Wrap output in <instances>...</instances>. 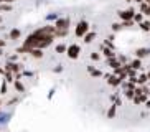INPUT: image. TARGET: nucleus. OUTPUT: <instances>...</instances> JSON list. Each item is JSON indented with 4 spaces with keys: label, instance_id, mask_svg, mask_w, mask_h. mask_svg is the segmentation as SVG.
I'll return each instance as SVG.
<instances>
[{
    "label": "nucleus",
    "instance_id": "obj_1",
    "mask_svg": "<svg viewBox=\"0 0 150 132\" xmlns=\"http://www.w3.org/2000/svg\"><path fill=\"white\" fill-rule=\"evenodd\" d=\"M91 30V26H89V23L86 22V20H79V22L76 23V28H74V35L76 38H83L88 31Z\"/></svg>",
    "mask_w": 150,
    "mask_h": 132
},
{
    "label": "nucleus",
    "instance_id": "obj_2",
    "mask_svg": "<svg viewBox=\"0 0 150 132\" xmlns=\"http://www.w3.org/2000/svg\"><path fill=\"white\" fill-rule=\"evenodd\" d=\"M66 55L69 60H78L81 55V46L78 43H71L68 45V48H66Z\"/></svg>",
    "mask_w": 150,
    "mask_h": 132
},
{
    "label": "nucleus",
    "instance_id": "obj_3",
    "mask_svg": "<svg viewBox=\"0 0 150 132\" xmlns=\"http://www.w3.org/2000/svg\"><path fill=\"white\" fill-rule=\"evenodd\" d=\"M69 26H71L69 17H59L56 22H54V28H56V30H69Z\"/></svg>",
    "mask_w": 150,
    "mask_h": 132
},
{
    "label": "nucleus",
    "instance_id": "obj_4",
    "mask_svg": "<svg viewBox=\"0 0 150 132\" xmlns=\"http://www.w3.org/2000/svg\"><path fill=\"white\" fill-rule=\"evenodd\" d=\"M5 71H7V73H15V75H17V78L20 79V71H22V66L18 65V63L8 61L7 65H5Z\"/></svg>",
    "mask_w": 150,
    "mask_h": 132
},
{
    "label": "nucleus",
    "instance_id": "obj_5",
    "mask_svg": "<svg viewBox=\"0 0 150 132\" xmlns=\"http://www.w3.org/2000/svg\"><path fill=\"white\" fill-rule=\"evenodd\" d=\"M134 13H135V10L132 7V9H129V10H120V12H117V15H119L120 22H127V20H132L134 18Z\"/></svg>",
    "mask_w": 150,
    "mask_h": 132
},
{
    "label": "nucleus",
    "instance_id": "obj_6",
    "mask_svg": "<svg viewBox=\"0 0 150 132\" xmlns=\"http://www.w3.org/2000/svg\"><path fill=\"white\" fill-rule=\"evenodd\" d=\"M134 55H135V58H139V60H144V58H149V56H150V48H147V46H142V48H137Z\"/></svg>",
    "mask_w": 150,
    "mask_h": 132
},
{
    "label": "nucleus",
    "instance_id": "obj_7",
    "mask_svg": "<svg viewBox=\"0 0 150 132\" xmlns=\"http://www.w3.org/2000/svg\"><path fill=\"white\" fill-rule=\"evenodd\" d=\"M104 78H106L107 84H109V86H114V88H119V86H120V83H122V81H120V79L117 78L115 75H106Z\"/></svg>",
    "mask_w": 150,
    "mask_h": 132
},
{
    "label": "nucleus",
    "instance_id": "obj_8",
    "mask_svg": "<svg viewBox=\"0 0 150 132\" xmlns=\"http://www.w3.org/2000/svg\"><path fill=\"white\" fill-rule=\"evenodd\" d=\"M96 36H97V35H96V31H94V30H89L88 33L83 36V41H84L86 45H91L94 40H96Z\"/></svg>",
    "mask_w": 150,
    "mask_h": 132
},
{
    "label": "nucleus",
    "instance_id": "obj_9",
    "mask_svg": "<svg viewBox=\"0 0 150 132\" xmlns=\"http://www.w3.org/2000/svg\"><path fill=\"white\" fill-rule=\"evenodd\" d=\"M101 51H102V56L106 58V60H109V58H115L114 50L107 48V46H104V45H101Z\"/></svg>",
    "mask_w": 150,
    "mask_h": 132
},
{
    "label": "nucleus",
    "instance_id": "obj_10",
    "mask_svg": "<svg viewBox=\"0 0 150 132\" xmlns=\"http://www.w3.org/2000/svg\"><path fill=\"white\" fill-rule=\"evenodd\" d=\"M129 66H130L132 70H135V71L142 70V60H139V58H134V60H130V61H129Z\"/></svg>",
    "mask_w": 150,
    "mask_h": 132
},
{
    "label": "nucleus",
    "instance_id": "obj_11",
    "mask_svg": "<svg viewBox=\"0 0 150 132\" xmlns=\"http://www.w3.org/2000/svg\"><path fill=\"white\" fill-rule=\"evenodd\" d=\"M147 83H149L147 73H142L140 76H137V79H135V84H137V86H144V84H147Z\"/></svg>",
    "mask_w": 150,
    "mask_h": 132
},
{
    "label": "nucleus",
    "instance_id": "obj_12",
    "mask_svg": "<svg viewBox=\"0 0 150 132\" xmlns=\"http://www.w3.org/2000/svg\"><path fill=\"white\" fill-rule=\"evenodd\" d=\"M88 73L91 76H94V78H101L102 76V71L97 70V68H94V66H88Z\"/></svg>",
    "mask_w": 150,
    "mask_h": 132
},
{
    "label": "nucleus",
    "instance_id": "obj_13",
    "mask_svg": "<svg viewBox=\"0 0 150 132\" xmlns=\"http://www.w3.org/2000/svg\"><path fill=\"white\" fill-rule=\"evenodd\" d=\"M140 13L144 15V17H150V5L147 4V2H144V4H140Z\"/></svg>",
    "mask_w": 150,
    "mask_h": 132
},
{
    "label": "nucleus",
    "instance_id": "obj_14",
    "mask_svg": "<svg viewBox=\"0 0 150 132\" xmlns=\"http://www.w3.org/2000/svg\"><path fill=\"white\" fill-rule=\"evenodd\" d=\"M115 114H117V106H115V104H110L109 109H107V119H114Z\"/></svg>",
    "mask_w": 150,
    "mask_h": 132
},
{
    "label": "nucleus",
    "instance_id": "obj_15",
    "mask_svg": "<svg viewBox=\"0 0 150 132\" xmlns=\"http://www.w3.org/2000/svg\"><path fill=\"white\" fill-rule=\"evenodd\" d=\"M137 26H139V28H140L142 31H147V33H149V31H150V20H149V18H145L144 22L139 23Z\"/></svg>",
    "mask_w": 150,
    "mask_h": 132
},
{
    "label": "nucleus",
    "instance_id": "obj_16",
    "mask_svg": "<svg viewBox=\"0 0 150 132\" xmlns=\"http://www.w3.org/2000/svg\"><path fill=\"white\" fill-rule=\"evenodd\" d=\"M66 48H68L66 43H58L56 46H54V51H56L58 55H64V53H66Z\"/></svg>",
    "mask_w": 150,
    "mask_h": 132
},
{
    "label": "nucleus",
    "instance_id": "obj_17",
    "mask_svg": "<svg viewBox=\"0 0 150 132\" xmlns=\"http://www.w3.org/2000/svg\"><path fill=\"white\" fill-rule=\"evenodd\" d=\"M8 36H10V40H13V41H15V40H18L20 36H22V31L18 30V28H12Z\"/></svg>",
    "mask_w": 150,
    "mask_h": 132
},
{
    "label": "nucleus",
    "instance_id": "obj_18",
    "mask_svg": "<svg viewBox=\"0 0 150 132\" xmlns=\"http://www.w3.org/2000/svg\"><path fill=\"white\" fill-rule=\"evenodd\" d=\"M106 63H107V66L112 68V70H115V68H119L120 66V63L117 61V58H109V60H106Z\"/></svg>",
    "mask_w": 150,
    "mask_h": 132
},
{
    "label": "nucleus",
    "instance_id": "obj_19",
    "mask_svg": "<svg viewBox=\"0 0 150 132\" xmlns=\"http://www.w3.org/2000/svg\"><path fill=\"white\" fill-rule=\"evenodd\" d=\"M132 20H134V23H137V25H139V23H142L144 20H145V17H144L140 12H135V13H134V18H132Z\"/></svg>",
    "mask_w": 150,
    "mask_h": 132
},
{
    "label": "nucleus",
    "instance_id": "obj_20",
    "mask_svg": "<svg viewBox=\"0 0 150 132\" xmlns=\"http://www.w3.org/2000/svg\"><path fill=\"white\" fill-rule=\"evenodd\" d=\"M30 55H31L33 58H43V50L33 48V50H30Z\"/></svg>",
    "mask_w": 150,
    "mask_h": 132
},
{
    "label": "nucleus",
    "instance_id": "obj_21",
    "mask_svg": "<svg viewBox=\"0 0 150 132\" xmlns=\"http://www.w3.org/2000/svg\"><path fill=\"white\" fill-rule=\"evenodd\" d=\"M69 35V30H56L54 31V38H66V36Z\"/></svg>",
    "mask_w": 150,
    "mask_h": 132
},
{
    "label": "nucleus",
    "instance_id": "obj_22",
    "mask_svg": "<svg viewBox=\"0 0 150 132\" xmlns=\"http://www.w3.org/2000/svg\"><path fill=\"white\" fill-rule=\"evenodd\" d=\"M13 84H15V89H17L18 92H23V91H25V86H23V83L20 81V79H15Z\"/></svg>",
    "mask_w": 150,
    "mask_h": 132
},
{
    "label": "nucleus",
    "instance_id": "obj_23",
    "mask_svg": "<svg viewBox=\"0 0 150 132\" xmlns=\"http://www.w3.org/2000/svg\"><path fill=\"white\" fill-rule=\"evenodd\" d=\"M110 30H112V33H117V31H120V30H122V23H119V22L112 23V25H110Z\"/></svg>",
    "mask_w": 150,
    "mask_h": 132
},
{
    "label": "nucleus",
    "instance_id": "obj_24",
    "mask_svg": "<svg viewBox=\"0 0 150 132\" xmlns=\"http://www.w3.org/2000/svg\"><path fill=\"white\" fill-rule=\"evenodd\" d=\"M115 58H117V61H119L120 65H127L129 63V58L125 56V55H115Z\"/></svg>",
    "mask_w": 150,
    "mask_h": 132
},
{
    "label": "nucleus",
    "instance_id": "obj_25",
    "mask_svg": "<svg viewBox=\"0 0 150 132\" xmlns=\"http://www.w3.org/2000/svg\"><path fill=\"white\" fill-rule=\"evenodd\" d=\"M89 58H91V60H93V61H99V60H101L102 58V55L99 51H93L91 53V55H89Z\"/></svg>",
    "mask_w": 150,
    "mask_h": 132
},
{
    "label": "nucleus",
    "instance_id": "obj_26",
    "mask_svg": "<svg viewBox=\"0 0 150 132\" xmlns=\"http://www.w3.org/2000/svg\"><path fill=\"white\" fill-rule=\"evenodd\" d=\"M10 10H12L10 4H0V12H10Z\"/></svg>",
    "mask_w": 150,
    "mask_h": 132
},
{
    "label": "nucleus",
    "instance_id": "obj_27",
    "mask_svg": "<svg viewBox=\"0 0 150 132\" xmlns=\"http://www.w3.org/2000/svg\"><path fill=\"white\" fill-rule=\"evenodd\" d=\"M120 23H122V28H130L132 25H135L134 20H127V22H120Z\"/></svg>",
    "mask_w": 150,
    "mask_h": 132
},
{
    "label": "nucleus",
    "instance_id": "obj_28",
    "mask_svg": "<svg viewBox=\"0 0 150 132\" xmlns=\"http://www.w3.org/2000/svg\"><path fill=\"white\" fill-rule=\"evenodd\" d=\"M124 94H125V97H127V99H130V101L134 99V91H132V89H129V91H124Z\"/></svg>",
    "mask_w": 150,
    "mask_h": 132
},
{
    "label": "nucleus",
    "instance_id": "obj_29",
    "mask_svg": "<svg viewBox=\"0 0 150 132\" xmlns=\"http://www.w3.org/2000/svg\"><path fill=\"white\" fill-rule=\"evenodd\" d=\"M58 18H59V15H58V13H51V15H48V17H46V20H53V22H56Z\"/></svg>",
    "mask_w": 150,
    "mask_h": 132
},
{
    "label": "nucleus",
    "instance_id": "obj_30",
    "mask_svg": "<svg viewBox=\"0 0 150 132\" xmlns=\"http://www.w3.org/2000/svg\"><path fill=\"white\" fill-rule=\"evenodd\" d=\"M63 70H64V68H63V65H56V68H54V73H63Z\"/></svg>",
    "mask_w": 150,
    "mask_h": 132
},
{
    "label": "nucleus",
    "instance_id": "obj_31",
    "mask_svg": "<svg viewBox=\"0 0 150 132\" xmlns=\"http://www.w3.org/2000/svg\"><path fill=\"white\" fill-rule=\"evenodd\" d=\"M0 92H2V94H5V92H7V81H5L4 84H2V88H0Z\"/></svg>",
    "mask_w": 150,
    "mask_h": 132
},
{
    "label": "nucleus",
    "instance_id": "obj_32",
    "mask_svg": "<svg viewBox=\"0 0 150 132\" xmlns=\"http://www.w3.org/2000/svg\"><path fill=\"white\" fill-rule=\"evenodd\" d=\"M144 106H145V109H147V111H150V99H147V101L144 102Z\"/></svg>",
    "mask_w": 150,
    "mask_h": 132
},
{
    "label": "nucleus",
    "instance_id": "obj_33",
    "mask_svg": "<svg viewBox=\"0 0 150 132\" xmlns=\"http://www.w3.org/2000/svg\"><path fill=\"white\" fill-rule=\"evenodd\" d=\"M5 45H7V41H5V40H0V48H4Z\"/></svg>",
    "mask_w": 150,
    "mask_h": 132
},
{
    "label": "nucleus",
    "instance_id": "obj_34",
    "mask_svg": "<svg viewBox=\"0 0 150 132\" xmlns=\"http://www.w3.org/2000/svg\"><path fill=\"white\" fill-rule=\"evenodd\" d=\"M144 2H145V0H134V4H139V5L144 4Z\"/></svg>",
    "mask_w": 150,
    "mask_h": 132
},
{
    "label": "nucleus",
    "instance_id": "obj_35",
    "mask_svg": "<svg viewBox=\"0 0 150 132\" xmlns=\"http://www.w3.org/2000/svg\"><path fill=\"white\" fill-rule=\"evenodd\" d=\"M0 75H5V70H4V68H0Z\"/></svg>",
    "mask_w": 150,
    "mask_h": 132
},
{
    "label": "nucleus",
    "instance_id": "obj_36",
    "mask_svg": "<svg viewBox=\"0 0 150 132\" xmlns=\"http://www.w3.org/2000/svg\"><path fill=\"white\" fill-rule=\"evenodd\" d=\"M2 55H4V51H2V48H0V56H2Z\"/></svg>",
    "mask_w": 150,
    "mask_h": 132
},
{
    "label": "nucleus",
    "instance_id": "obj_37",
    "mask_svg": "<svg viewBox=\"0 0 150 132\" xmlns=\"http://www.w3.org/2000/svg\"><path fill=\"white\" fill-rule=\"evenodd\" d=\"M145 2H147V4H149V5H150V0H145Z\"/></svg>",
    "mask_w": 150,
    "mask_h": 132
},
{
    "label": "nucleus",
    "instance_id": "obj_38",
    "mask_svg": "<svg viewBox=\"0 0 150 132\" xmlns=\"http://www.w3.org/2000/svg\"><path fill=\"white\" fill-rule=\"evenodd\" d=\"M125 2H134V0H125Z\"/></svg>",
    "mask_w": 150,
    "mask_h": 132
},
{
    "label": "nucleus",
    "instance_id": "obj_39",
    "mask_svg": "<svg viewBox=\"0 0 150 132\" xmlns=\"http://www.w3.org/2000/svg\"><path fill=\"white\" fill-rule=\"evenodd\" d=\"M0 23H2V17H0Z\"/></svg>",
    "mask_w": 150,
    "mask_h": 132
},
{
    "label": "nucleus",
    "instance_id": "obj_40",
    "mask_svg": "<svg viewBox=\"0 0 150 132\" xmlns=\"http://www.w3.org/2000/svg\"><path fill=\"white\" fill-rule=\"evenodd\" d=\"M149 99H150V94H149Z\"/></svg>",
    "mask_w": 150,
    "mask_h": 132
}]
</instances>
